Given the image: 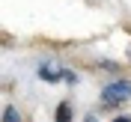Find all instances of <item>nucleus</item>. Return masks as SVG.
<instances>
[{"label":"nucleus","instance_id":"nucleus-5","mask_svg":"<svg viewBox=\"0 0 131 122\" xmlns=\"http://www.w3.org/2000/svg\"><path fill=\"white\" fill-rule=\"evenodd\" d=\"M113 122H131V119H128V116H119V119H113Z\"/></svg>","mask_w":131,"mask_h":122},{"label":"nucleus","instance_id":"nucleus-4","mask_svg":"<svg viewBox=\"0 0 131 122\" xmlns=\"http://www.w3.org/2000/svg\"><path fill=\"white\" fill-rule=\"evenodd\" d=\"M3 122H21V116H18L15 107H6V110H3Z\"/></svg>","mask_w":131,"mask_h":122},{"label":"nucleus","instance_id":"nucleus-3","mask_svg":"<svg viewBox=\"0 0 131 122\" xmlns=\"http://www.w3.org/2000/svg\"><path fill=\"white\" fill-rule=\"evenodd\" d=\"M54 119H57V122H72V107H69V101L57 104V113H54Z\"/></svg>","mask_w":131,"mask_h":122},{"label":"nucleus","instance_id":"nucleus-6","mask_svg":"<svg viewBox=\"0 0 131 122\" xmlns=\"http://www.w3.org/2000/svg\"><path fill=\"white\" fill-rule=\"evenodd\" d=\"M83 122H98V119H95V116H86V119H83Z\"/></svg>","mask_w":131,"mask_h":122},{"label":"nucleus","instance_id":"nucleus-1","mask_svg":"<svg viewBox=\"0 0 131 122\" xmlns=\"http://www.w3.org/2000/svg\"><path fill=\"white\" fill-rule=\"evenodd\" d=\"M128 98H131V83H128V81H113V83H107L104 92H101V101H104V107L122 104V101H128Z\"/></svg>","mask_w":131,"mask_h":122},{"label":"nucleus","instance_id":"nucleus-2","mask_svg":"<svg viewBox=\"0 0 131 122\" xmlns=\"http://www.w3.org/2000/svg\"><path fill=\"white\" fill-rule=\"evenodd\" d=\"M39 74H42V81L57 83V81H66V77H69V69H63L57 60H48V63L39 65Z\"/></svg>","mask_w":131,"mask_h":122}]
</instances>
